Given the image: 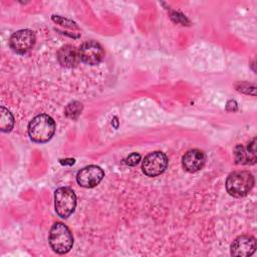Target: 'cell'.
<instances>
[{"instance_id": "6da1fadb", "label": "cell", "mask_w": 257, "mask_h": 257, "mask_svg": "<svg viewBox=\"0 0 257 257\" xmlns=\"http://www.w3.org/2000/svg\"><path fill=\"white\" fill-rule=\"evenodd\" d=\"M55 133V122L51 116L41 113L32 118L28 124V135L35 143L48 142Z\"/></svg>"}, {"instance_id": "7a4b0ae2", "label": "cell", "mask_w": 257, "mask_h": 257, "mask_svg": "<svg viewBox=\"0 0 257 257\" xmlns=\"http://www.w3.org/2000/svg\"><path fill=\"white\" fill-rule=\"evenodd\" d=\"M254 185V177L247 171L231 173L226 180L227 192L233 197H243L249 193Z\"/></svg>"}, {"instance_id": "3957f363", "label": "cell", "mask_w": 257, "mask_h": 257, "mask_svg": "<svg viewBox=\"0 0 257 257\" xmlns=\"http://www.w3.org/2000/svg\"><path fill=\"white\" fill-rule=\"evenodd\" d=\"M49 244L53 251L59 254H64L68 252L73 245V237L68 229L63 223H54L49 232Z\"/></svg>"}, {"instance_id": "277c9868", "label": "cell", "mask_w": 257, "mask_h": 257, "mask_svg": "<svg viewBox=\"0 0 257 257\" xmlns=\"http://www.w3.org/2000/svg\"><path fill=\"white\" fill-rule=\"evenodd\" d=\"M54 206L59 217H69L76 206V196L74 192L68 187L58 188L54 192Z\"/></svg>"}, {"instance_id": "5b68a950", "label": "cell", "mask_w": 257, "mask_h": 257, "mask_svg": "<svg viewBox=\"0 0 257 257\" xmlns=\"http://www.w3.org/2000/svg\"><path fill=\"white\" fill-rule=\"evenodd\" d=\"M168 162V158L164 153L153 152L144 159L142 169L148 177H157L167 169Z\"/></svg>"}, {"instance_id": "8992f818", "label": "cell", "mask_w": 257, "mask_h": 257, "mask_svg": "<svg viewBox=\"0 0 257 257\" xmlns=\"http://www.w3.org/2000/svg\"><path fill=\"white\" fill-rule=\"evenodd\" d=\"M34 43L35 35L33 31L29 29H22L14 32L9 39L10 48L18 54L28 52L33 47Z\"/></svg>"}, {"instance_id": "52a82bcc", "label": "cell", "mask_w": 257, "mask_h": 257, "mask_svg": "<svg viewBox=\"0 0 257 257\" xmlns=\"http://www.w3.org/2000/svg\"><path fill=\"white\" fill-rule=\"evenodd\" d=\"M80 60L89 65L98 64L104 57V50L102 46L93 40L84 42L79 48Z\"/></svg>"}, {"instance_id": "ba28073f", "label": "cell", "mask_w": 257, "mask_h": 257, "mask_svg": "<svg viewBox=\"0 0 257 257\" xmlns=\"http://www.w3.org/2000/svg\"><path fill=\"white\" fill-rule=\"evenodd\" d=\"M104 173L101 168L98 166L90 165L77 172L76 181L81 187L93 188L101 182Z\"/></svg>"}, {"instance_id": "9c48e42d", "label": "cell", "mask_w": 257, "mask_h": 257, "mask_svg": "<svg viewBox=\"0 0 257 257\" xmlns=\"http://www.w3.org/2000/svg\"><path fill=\"white\" fill-rule=\"evenodd\" d=\"M255 250L256 239L249 235L239 236L231 245V254L233 256H251Z\"/></svg>"}, {"instance_id": "30bf717a", "label": "cell", "mask_w": 257, "mask_h": 257, "mask_svg": "<svg viewBox=\"0 0 257 257\" xmlns=\"http://www.w3.org/2000/svg\"><path fill=\"white\" fill-rule=\"evenodd\" d=\"M57 59L61 66L67 68L75 67L81 61L79 49H76L74 46L69 44L63 45L57 52Z\"/></svg>"}, {"instance_id": "8fae6325", "label": "cell", "mask_w": 257, "mask_h": 257, "mask_svg": "<svg viewBox=\"0 0 257 257\" xmlns=\"http://www.w3.org/2000/svg\"><path fill=\"white\" fill-rule=\"evenodd\" d=\"M205 154L200 150H191L187 152L182 158V165L184 169L190 173L201 170L205 165Z\"/></svg>"}, {"instance_id": "7c38bea8", "label": "cell", "mask_w": 257, "mask_h": 257, "mask_svg": "<svg viewBox=\"0 0 257 257\" xmlns=\"http://www.w3.org/2000/svg\"><path fill=\"white\" fill-rule=\"evenodd\" d=\"M255 143L256 139L248 145L247 151L241 145H237L234 150L235 160L237 164H254L256 162V151H255Z\"/></svg>"}, {"instance_id": "4fadbf2b", "label": "cell", "mask_w": 257, "mask_h": 257, "mask_svg": "<svg viewBox=\"0 0 257 257\" xmlns=\"http://www.w3.org/2000/svg\"><path fill=\"white\" fill-rule=\"evenodd\" d=\"M14 125V117L12 113L4 106L0 107V130L4 133L10 132Z\"/></svg>"}, {"instance_id": "5bb4252c", "label": "cell", "mask_w": 257, "mask_h": 257, "mask_svg": "<svg viewBox=\"0 0 257 257\" xmlns=\"http://www.w3.org/2000/svg\"><path fill=\"white\" fill-rule=\"evenodd\" d=\"M82 109V105L78 101H72L70 102L66 108H65V114L70 118H76Z\"/></svg>"}, {"instance_id": "9a60e30c", "label": "cell", "mask_w": 257, "mask_h": 257, "mask_svg": "<svg viewBox=\"0 0 257 257\" xmlns=\"http://www.w3.org/2000/svg\"><path fill=\"white\" fill-rule=\"evenodd\" d=\"M141 161V155L138 153H133L131 154L126 159H125V163L128 166H136L138 165V163Z\"/></svg>"}, {"instance_id": "2e32d148", "label": "cell", "mask_w": 257, "mask_h": 257, "mask_svg": "<svg viewBox=\"0 0 257 257\" xmlns=\"http://www.w3.org/2000/svg\"><path fill=\"white\" fill-rule=\"evenodd\" d=\"M60 163L63 165H73L74 164V160L73 159H67V160H60Z\"/></svg>"}]
</instances>
